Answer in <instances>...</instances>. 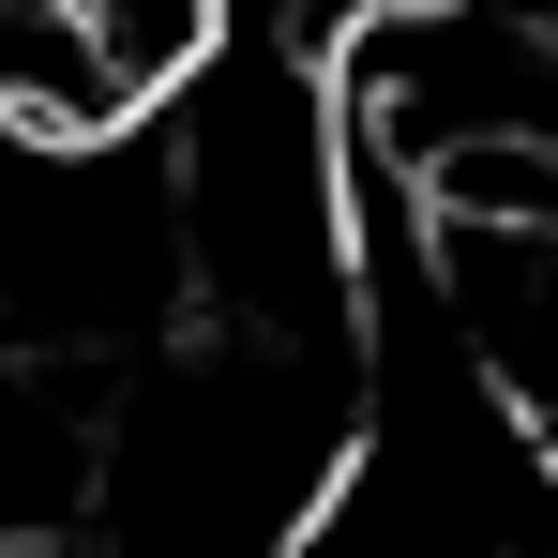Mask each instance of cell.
Wrapping results in <instances>:
<instances>
[{
  "mask_svg": "<svg viewBox=\"0 0 558 558\" xmlns=\"http://www.w3.org/2000/svg\"><path fill=\"white\" fill-rule=\"evenodd\" d=\"M167 211H182V287L227 348H287V363H348L363 332V136L348 92L302 46H227L182 92V151H167Z\"/></svg>",
  "mask_w": 558,
  "mask_h": 558,
  "instance_id": "6da1fadb",
  "label": "cell"
},
{
  "mask_svg": "<svg viewBox=\"0 0 558 558\" xmlns=\"http://www.w3.org/2000/svg\"><path fill=\"white\" fill-rule=\"evenodd\" d=\"M106 498V423L61 363H0V558L61 544Z\"/></svg>",
  "mask_w": 558,
  "mask_h": 558,
  "instance_id": "7a4b0ae2",
  "label": "cell"
},
{
  "mask_svg": "<svg viewBox=\"0 0 558 558\" xmlns=\"http://www.w3.org/2000/svg\"><path fill=\"white\" fill-rule=\"evenodd\" d=\"M31 15H46V31H76L136 106H182L196 76L242 46V31H227V0H31Z\"/></svg>",
  "mask_w": 558,
  "mask_h": 558,
  "instance_id": "3957f363",
  "label": "cell"
},
{
  "mask_svg": "<svg viewBox=\"0 0 558 558\" xmlns=\"http://www.w3.org/2000/svg\"><path fill=\"white\" fill-rule=\"evenodd\" d=\"M302 558H317V544H302Z\"/></svg>",
  "mask_w": 558,
  "mask_h": 558,
  "instance_id": "277c9868",
  "label": "cell"
}]
</instances>
